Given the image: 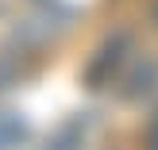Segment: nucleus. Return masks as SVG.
<instances>
[{"mask_svg": "<svg viewBox=\"0 0 158 150\" xmlns=\"http://www.w3.org/2000/svg\"><path fill=\"white\" fill-rule=\"evenodd\" d=\"M27 139V123L15 112H0V150H15Z\"/></svg>", "mask_w": 158, "mask_h": 150, "instance_id": "obj_1", "label": "nucleus"}, {"mask_svg": "<svg viewBox=\"0 0 158 150\" xmlns=\"http://www.w3.org/2000/svg\"><path fill=\"white\" fill-rule=\"evenodd\" d=\"M81 139H85V123L81 120H69L58 127V135L46 143V150H81Z\"/></svg>", "mask_w": 158, "mask_h": 150, "instance_id": "obj_2", "label": "nucleus"}, {"mask_svg": "<svg viewBox=\"0 0 158 150\" xmlns=\"http://www.w3.org/2000/svg\"><path fill=\"white\" fill-rule=\"evenodd\" d=\"M15 77H23L19 62H15V58H4V54H0V92H4V89H12V85H15Z\"/></svg>", "mask_w": 158, "mask_h": 150, "instance_id": "obj_3", "label": "nucleus"}, {"mask_svg": "<svg viewBox=\"0 0 158 150\" xmlns=\"http://www.w3.org/2000/svg\"><path fill=\"white\" fill-rule=\"evenodd\" d=\"M143 146H147V150H158V116L151 120V127H147V139H143Z\"/></svg>", "mask_w": 158, "mask_h": 150, "instance_id": "obj_4", "label": "nucleus"}, {"mask_svg": "<svg viewBox=\"0 0 158 150\" xmlns=\"http://www.w3.org/2000/svg\"><path fill=\"white\" fill-rule=\"evenodd\" d=\"M154 23H158V0H154Z\"/></svg>", "mask_w": 158, "mask_h": 150, "instance_id": "obj_5", "label": "nucleus"}]
</instances>
